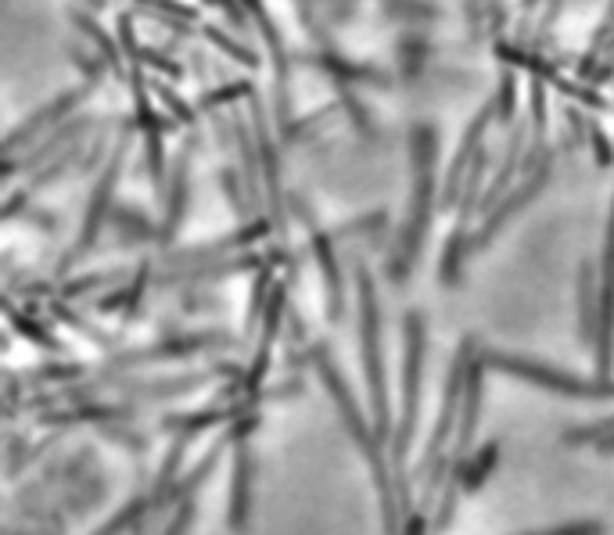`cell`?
I'll list each match as a JSON object with an SVG mask.
<instances>
[{
	"label": "cell",
	"instance_id": "cell-3",
	"mask_svg": "<svg viewBox=\"0 0 614 535\" xmlns=\"http://www.w3.org/2000/svg\"><path fill=\"white\" fill-rule=\"evenodd\" d=\"M417 392H420V324L409 320V349H406V395H403V421L395 428L392 457L399 463L409 449V438L417 428Z\"/></svg>",
	"mask_w": 614,
	"mask_h": 535
},
{
	"label": "cell",
	"instance_id": "cell-2",
	"mask_svg": "<svg viewBox=\"0 0 614 535\" xmlns=\"http://www.w3.org/2000/svg\"><path fill=\"white\" fill-rule=\"evenodd\" d=\"M249 428H252V421H244L234 428V478H230V503H227V521H230V528L234 532H241L244 525H249V503H252Z\"/></svg>",
	"mask_w": 614,
	"mask_h": 535
},
{
	"label": "cell",
	"instance_id": "cell-1",
	"mask_svg": "<svg viewBox=\"0 0 614 535\" xmlns=\"http://www.w3.org/2000/svg\"><path fill=\"white\" fill-rule=\"evenodd\" d=\"M489 367L503 370V374L511 378H522L531 381V385H542L557 395H575V400H614V381L600 378V381H582L575 374H564V370L557 367H542V363H531V360H511V356H485Z\"/></svg>",
	"mask_w": 614,
	"mask_h": 535
},
{
	"label": "cell",
	"instance_id": "cell-7",
	"mask_svg": "<svg viewBox=\"0 0 614 535\" xmlns=\"http://www.w3.org/2000/svg\"><path fill=\"white\" fill-rule=\"evenodd\" d=\"M190 517H195V503L184 500V503H180V511L173 514V525H169L166 532H162V535H184V532L190 528Z\"/></svg>",
	"mask_w": 614,
	"mask_h": 535
},
{
	"label": "cell",
	"instance_id": "cell-6",
	"mask_svg": "<svg viewBox=\"0 0 614 535\" xmlns=\"http://www.w3.org/2000/svg\"><path fill=\"white\" fill-rule=\"evenodd\" d=\"M528 535H604V528H600L596 521H579V525H557V528H542Z\"/></svg>",
	"mask_w": 614,
	"mask_h": 535
},
{
	"label": "cell",
	"instance_id": "cell-5",
	"mask_svg": "<svg viewBox=\"0 0 614 535\" xmlns=\"http://www.w3.org/2000/svg\"><path fill=\"white\" fill-rule=\"evenodd\" d=\"M152 511H155V506H152V496H147V500H133V503L127 506V511L116 514L101 532H94V535H127L133 525H141V521H144L147 514H152Z\"/></svg>",
	"mask_w": 614,
	"mask_h": 535
},
{
	"label": "cell",
	"instance_id": "cell-4",
	"mask_svg": "<svg viewBox=\"0 0 614 535\" xmlns=\"http://www.w3.org/2000/svg\"><path fill=\"white\" fill-rule=\"evenodd\" d=\"M493 460H496V446H485V449H478L471 460H463L460 468H453V471H460V489L463 492L478 489V482L493 471Z\"/></svg>",
	"mask_w": 614,
	"mask_h": 535
}]
</instances>
